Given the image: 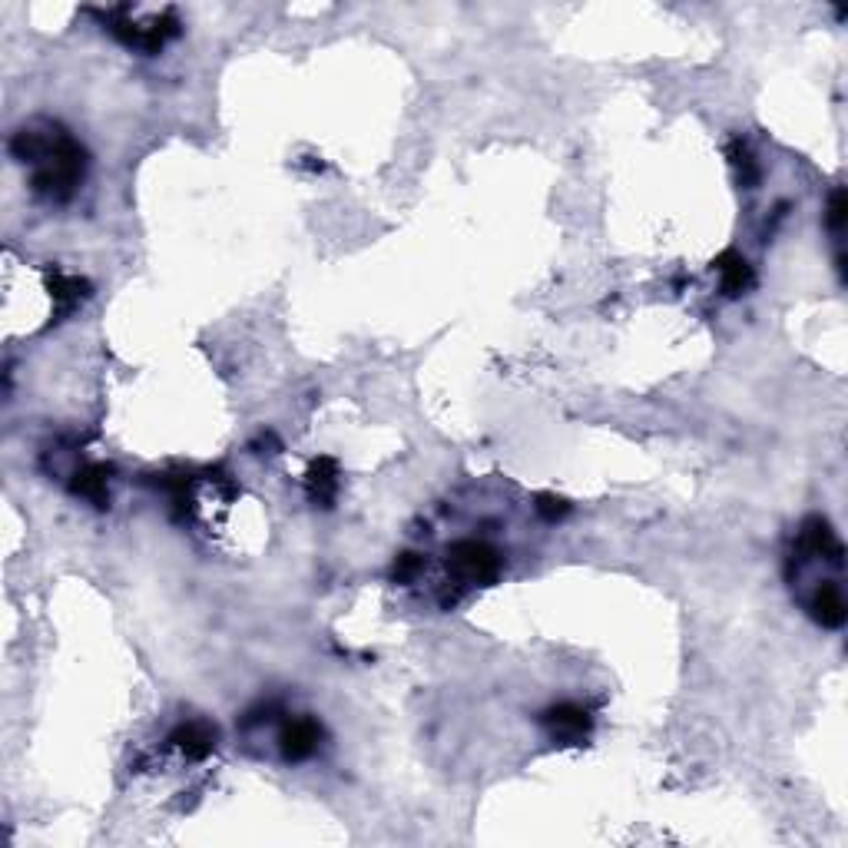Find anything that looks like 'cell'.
<instances>
[{
	"label": "cell",
	"mask_w": 848,
	"mask_h": 848,
	"mask_svg": "<svg viewBox=\"0 0 848 848\" xmlns=\"http://www.w3.org/2000/svg\"><path fill=\"white\" fill-rule=\"evenodd\" d=\"M14 153L20 156V163H30V183L37 193L57 199V203L73 196V189L83 179V166H87L80 146L53 126L17 133Z\"/></svg>",
	"instance_id": "obj_1"
},
{
	"label": "cell",
	"mask_w": 848,
	"mask_h": 848,
	"mask_svg": "<svg viewBox=\"0 0 848 848\" xmlns=\"http://www.w3.org/2000/svg\"><path fill=\"white\" fill-rule=\"evenodd\" d=\"M448 570L454 574V580L461 587H474V583H491L497 574H501V557L494 554L487 544H477V540H464L451 550Z\"/></svg>",
	"instance_id": "obj_2"
},
{
	"label": "cell",
	"mask_w": 848,
	"mask_h": 848,
	"mask_svg": "<svg viewBox=\"0 0 848 848\" xmlns=\"http://www.w3.org/2000/svg\"><path fill=\"white\" fill-rule=\"evenodd\" d=\"M318 739H322V729H318L315 719H295L282 729V756L289 762H299V759H309L312 752L318 749Z\"/></svg>",
	"instance_id": "obj_3"
},
{
	"label": "cell",
	"mask_w": 848,
	"mask_h": 848,
	"mask_svg": "<svg viewBox=\"0 0 848 848\" xmlns=\"http://www.w3.org/2000/svg\"><path fill=\"white\" fill-rule=\"evenodd\" d=\"M169 742H173V749L183 752L186 759H206L212 746H216V729H209L206 723H183L173 736H169Z\"/></svg>",
	"instance_id": "obj_4"
},
{
	"label": "cell",
	"mask_w": 848,
	"mask_h": 848,
	"mask_svg": "<svg viewBox=\"0 0 848 848\" xmlns=\"http://www.w3.org/2000/svg\"><path fill=\"white\" fill-rule=\"evenodd\" d=\"M809 610H812V617L822 623V627H842V623H845V597H842V590L835 587V583H822V587L815 590Z\"/></svg>",
	"instance_id": "obj_5"
},
{
	"label": "cell",
	"mask_w": 848,
	"mask_h": 848,
	"mask_svg": "<svg viewBox=\"0 0 848 848\" xmlns=\"http://www.w3.org/2000/svg\"><path fill=\"white\" fill-rule=\"evenodd\" d=\"M547 723H550V729H554V736H560V739H580L590 729V716L583 713L580 706L564 703V706L550 709Z\"/></svg>",
	"instance_id": "obj_6"
},
{
	"label": "cell",
	"mask_w": 848,
	"mask_h": 848,
	"mask_svg": "<svg viewBox=\"0 0 848 848\" xmlns=\"http://www.w3.org/2000/svg\"><path fill=\"white\" fill-rule=\"evenodd\" d=\"M719 265V282H723V289L729 295H739L746 292L752 285V265L739 256V252H726L723 259L716 262Z\"/></svg>",
	"instance_id": "obj_7"
},
{
	"label": "cell",
	"mask_w": 848,
	"mask_h": 848,
	"mask_svg": "<svg viewBox=\"0 0 848 848\" xmlns=\"http://www.w3.org/2000/svg\"><path fill=\"white\" fill-rule=\"evenodd\" d=\"M842 222H845V196L842 193H835L832 196V203H829V226L839 232L842 229Z\"/></svg>",
	"instance_id": "obj_8"
}]
</instances>
